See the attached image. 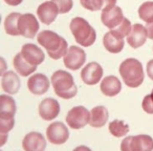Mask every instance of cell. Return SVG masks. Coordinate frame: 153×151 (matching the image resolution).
Wrapping results in <instances>:
<instances>
[{"label": "cell", "instance_id": "31", "mask_svg": "<svg viewBox=\"0 0 153 151\" xmlns=\"http://www.w3.org/2000/svg\"><path fill=\"white\" fill-rule=\"evenodd\" d=\"M142 107L145 112L149 113V115H153V94L145 97L142 103Z\"/></svg>", "mask_w": 153, "mask_h": 151}, {"label": "cell", "instance_id": "36", "mask_svg": "<svg viewBox=\"0 0 153 151\" xmlns=\"http://www.w3.org/2000/svg\"><path fill=\"white\" fill-rule=\"evenodd\" d=\"M23 0H4V2L7 4L11 5V7H16V5H19Z\"/></svg>", "mask_w": 153, "mask_h": 151}, {"label": "cell", "instance_id": "10", "mask_svg": "<svg viewBox=\"0 0 153 151\" xmlns=\"http://www.w3.org/2000/svg\"><path fill=\"white\" fill-rule=\"evenodd\" d=\"M123 16V11L120 7H113L111 9H105L102 11V15H101V20H102L103 24L106 28L113 30L117 25L122 23V21L124 20Z\"/></svg>", "mask_w": 153, "mask_h": 151}, {"label": "cell", "instance_id": "13", "mask_svg": "<svg viewBox=\"0 0 153 151\" xmlns=\"http://www.w3.org/2000/svg\"><path fill=\"white\" fill-rule=\"evenodd\" d=\"M22 147L25 151H44L46 141L39 132H30L24 136Z\"/></svg>", "mask_w": 153, "mask_h": 151}, {"label": "cell", "instance_id": "33", "mask_svg": "<svg viewBox=\"0 0 153 151\" xmlns=\"http://www.w3.org/2000/svg\"><path fill=\"white\" fill-rule=\"evenodd\" d=\"M147 74L148 77L153 81V60H150L147 64Z\"/></svg>", "mask_w": 153, "mask_h": 151}, {"label": "cell", "instance_id": "26", "mask_svg": "<svg viewBox=\"0 0 153 151\" xmlns=\"http://www.w3.org/2000/svg\"><path fill=\"white\" fill-rule=\"evenodd\" d=\"M138 16L146 23H153V1L143 3L138 9Z\"/></svg>", "mask_w": 153, "mask_h": 151}, {"label": "cell", "instance_id": "15", "mask_svg": "<svg viewBox=\"0 0 153 151\" xmlns=\"http://www.w3.org/2000/svg\"><path fill=\"white\" fill-rule=\"evenodd\" d=\"M27 87L32 94L37 96L44 94L49 88V80L45 74H36L28 79Z\"/></svg>", "mask_w": 153, "mask_h": 151}, {"label": "cell", "instance_id": "34", "mask_svg": "<svg viewBox=\"0 0 153 151\" xmlns=\"http://www.w3.org/2000/svg\"><path fill=\"white\" fill-rule=\"evenodd\" d=\"M147 30V34H148V38L153 40V23H147V25L145 26Z\"/></svg>", "mask_w": 153, "mask_h": 151}, {"label": "cell", "instance_id": "25", "mask_svg": "<svg viewBox=\"0 0 153 151\" xmlns=\"http://www.w3.org/2000/svg\"><path fill=\"white\" fill-rule=\"evenodd\" d=\"M109 131L115 138H121V136L126 135L129 132V127L123 121L114 120L109 124Z\"/></svg>", "mask_w": 153, "mask_h": 151}, {"label": "cell", "instance_id": "11", "mask_svg": "<svg viewBox=\"0 0 153 151\" xmlns=\"http://www.w3.org/2000/svg\"><path fill=\"white\" fill-rule=\"evenodd\" d=\"M59 14V10L55 2L53 1H45L41 3L37 9V15L42 23L49 25L53 23Z\"/></svg>", "mask_w": 153, "mask_h": 151}, {"label": "cell", "instance_id": "7", "mask_svg": "<svg viewBox=\"0 0 153 151\" xmlns=\"http://www.w3.org/2000/svg\"><path fill=\"white\" fill-rule=\"evenodd\" d=\"M47 140L53 145H62L69 138V131L67 127L61 122L51 123L46 129Z\"/></svg>", "mask_w": 153, "mask_h": 151}, {"label": "cell", "instance_id": "19", "mask_svg": "<svg viewBox=\"0 0 153 151\" xmlns=\"http://www.w3.org/2000/svg\"><path fill=\"white\" fill-rule=\"evenodd\" d=\"M131 151H152L153 138L147 134H140L131 138L130 142Z\"/></svg>", "mask_w": 153, "mask_h": 151}, {"label": "cell", "instance_id": "32", "mask_svg": "<svg viewBox=\"0 0 153 151\" xmlns=\"http://www.w3.org/2000/svg\"><path fill=\"white\" fill-rule=\"evenodd\" d=\"M131 138L132 136H127L126 138H124L121 144V151H131V148H130Z\"/></svg>", "mask_w": 153, "mask_h": 151}, {"label": "cell", "instance_id": "2", "mask_svg": "<svg viewBox=\"0 0 153 151\" xmlns=\"http://www.w3.org/2000/svg\"><path fill=\"white\" fill-rule=\"evenodd\" d=\"M120 74L128 87L136 88L144 82L145 74L143 65L138 60L129 58L122 62L120 65Z\"/></svg>", "mask_w": 153, "mask_h": 151}, {"label": "cell", "instance_id": "20", "mask_svg": "<svg viewBox=\"0 0 153 151\" xmlns=\"http://www.w3.org/2000/svg\"><path fill=\"white\" fill-rule=\"evenodd\" d=\"M109 113L106 107L104 106H97L90 111V119L89 125L94 128H100L106 124L108 120Z\"/></svg>", "mask_w": 153, "mask_h": 151}, {"label": "cell", "instance_id": "16", "mask_svg": "<svg viewBox=\"0 0 153 151\" xmlns=\"http://www.w3.org/2000/svg\"><path fill=\"white\" fill-rule=\"evenodd\" d=\"M148 38L147 30L142 24L136 23L132 25L131 32L127 36V42L132 48H138L143 46Z\"/></svg>", "mask_w": 153, "mask_h": 151}, {"label": "cell", "instance_id": "5", "mask_svg": "<svg viewBox=\"0 0 153 151\" xmlns=\"http://www.w3.org/2000/svg\"><path fill=\"white\" fill-rule=\"evenodd\" d=\"M90 112L83 106L74 107L66 115L67 125L72 129H81L86 124H89Z\"/></svg>", "mask_w": 153, "mask_h": 151}, {"label": "cell", "instance_id": "27", "mask_svg": "<svg viewBox=\"0 0 153 151\" xmlns=\"http://www.w3.org/2000/svg\"><path fill=\"white\" fill-rule=\"evenodd\" d=\"M131 28H132L131 22H130L127 18H124V20L122 21V23L120 24V25H117L115 28L111 30L110 32L112 33L117 38L124 39L126 36H128V35L130 34Z\"/></svg>", "mask_w": 153, "mask_h": 151}, {"label": "cell", "instance_id": "40", "mask_svg": "<svg viewBox=\"0 0 153 151\" xmlns=\"http://www.w3.org/2000/svg\"><path fill=\"white\" fill-rule=\"evenodd\" d=\"M151 94H153V90H152V92H151Z\"/></svg>", "mask_w": 153, "mask_h": 151}, {"label": "cell", "instance_id": "37", "mask_svg": "<svg viewBox=\"0 0 153 151\" xmlns=\"http://www.w3.org/2000/svg\"><path fill=\"white\" fill-rule=\"evenodd\" d=\"M74 151H91V150L86 146H79V147H76Z\"/></svg>", "mask_w": 153, "mask_h": 151}, {"label": "cell", "instance_id": "23", "mask_svg": "<svg viewBox=\"0 0 153 151\" xmlns=\"http://www.w3.org/2000/svg\"><path fill=\"white\" fill-rule=\"evenodd\" d=\"M16 113V103L7 94L0 96V117H14Z\"/></svg>", "mask_w": 153, "mask_h": 151}, {"label": "cell", "instance_id": "28", "mask_svg": "<svg viewBox=\"0 0 153 151\" xmlns=\"http://www.w3.org/2000/svg\"><path fill=\"white\" fill-rule=\"evenodd\" d=\"M81 5L84 9L91 12H97L104 10L105 1L104 0H80Z\"/></svg>", "mask_w": 153, "mask_h": 151}, {"label": "cell", "instance_id": "1", "mask_svg": "<svg viewBox=\"0 0 153 151\" xmlns=\"http://www.w3.org/2000/svg\"><path fill=\"white\" fill-rule=\"evenodd\" d=\"M39 44L47 51L48 56L53 60L64 57L67 53V42L64 38L53 30H42L37 36Z\"/></svg>", "mask_w": 153, "mask_h": 151}, {"label": "cell", "instance_id": "22", "mask_svg": "<svg viewBox=\"0 0 153 151\" xmlns=\"http://www.w3.org/2000/svg\"><path fill=\"white\" fill-rule=\"evenodd\" d=\"M103 44L104 47L111 54H119L123 51L124 42L123 39H119L114 36L111 32H108L104 35L103 38Z\"/></svg>", "mask_w": 153, "mask_h": 151}, {"label": "cell", "instance_id": "4", "mask_svg": "<svg viewBox=\"0 0 153 151\" xmlns=\"http://www.w3.org/2000/svg\"><path fill=\"white\" fill-rule=\"evenodd\" d=\"M70 32L72 33L76 42L84 47H89L96 42L97 34L94 28L84 18L76 17L70 21Z\"/></svg>", "mask_w": 153, "mask_h": 151}, {"label": "cell", "instance_id": "17", "mask_svg": "<svg viewBox=\"0 0 153 151\" xmlns=\"http://www.w3.org/2000/svg\"><path fill=\"white\" fill-rule=\"evenodd\" d=\"M1 86L4 92L9 94H16L20 89V79L14 71H7L2 74Z\"/></svg>", "mask_w": 153, "mask_h": 151}, {"label": "cell", "instance_id": "24", "mask_svg": "<svg viewBox=\"0 0 153 151\" xmlns=\"http://www.w3.org/2000/svg\"><path fill=\"white\" fill-rule=\"evenodd\" d=\"M21 17L20 13H11L4 21L5 32L10 36H19V19Z\"/></svg>", "mask_w": 153, "mask_h": 151}, {"label": "cell", "instance_id": "35", "mask_svg": "<svg viewBox=\"0 0 153 151\" xmlns=\"http://www.w3.org/2000/svg\"><path fill=\"white\" fill-rule=\"evenodd\" d=\"M105 1V9H111V7H115V3H117V0H104Z\"/></svg>", "mask_w": 153, "mask_h": 151}, {"label": "cell", "instance_id": "9", "mask_svg": "<svg viewBox=\"0 0 153 151\" xmlns=\"http://www.w3.org/2000/svg\"><path fill=\"white\" fill-rule=\"evenodd\" d=\"M103 77V68L97 62H90L81 71V79L87 85H96Z\"/></svg>", "mask_w": 153, "mask_h": 151}, {"label": "cell", "instance_id": "12", "mask_svg": "<svg viewBox=\"0 0 153 151\" xmlns=\"http://www.w3.org/2000/svg\"><path fill=\"white\" fill-rule=\"evenodd\" d=\"M59 102L53 98H46L39 105V115L45 121H51L59 115Z\"/></svg>", "mask_w": 153, "mask_h": 151}, {"label": "cell", "instance_id": "29", "mask_svg": "<svg viewBox=\"0 0 153 151\" xmlns=\"http://www.w3.org/2000/svg\"><path fill=\"white\" fill-rule=\"evenodd\" d=\"M15 124L14 117H0V133H7L11 131Z\"/></svg>", "mask_w": 153, "mask_h": 151}, {"label": "cell", "instance_id": "21", "mask_svg": "<svg viewBox=\"0 0 153 151\" xmlns=\"http://www.w3.org/2000/svg\"><path fill=\"white\" fill-rule=\"evenodd\" d=\"M13 64L14 68L17 70V74H19L22 77H27V76L32 74L33 72H35V70L37 69V65H33V64L28 63L23 58V56L21 55V53L17 54L15 56Z\"/></svg>", "mask_w": 153, "mask_h": 151}, {"label": "cell", "instance_id": "18", "mask_svg": "<svg viewBox=\"0 0 153 151\" xmlns=\"http://www.w3.org/2000/svg\"><path fill=\"white\" fill-rule=\"evenodd\" d=\"M100 89L105 96L114 97L119 94L120 91L122 90L121 81L114 76H108V77L104 78L103 81L101 82Z\"/></svg>", "mask_w": 153, "mask_h": 151}, {"label": "cell", "instance_id": "14", "mask_svg": "<svg viewBox=\"0 0 153 151\" xmlns=\"http://www.w3.org/2000/svg\"><path fill=\"white\" fill-rule=\"evenodd\" d=\"M21 55L28 63L33 64V65H39L45 59L42 49L37 46L36 44H32V43H26L22 46Z\"/></svg>", "mask_w": 153, "mask_h": 151}, {"label": "cell", "instance_id": "8", "mask_svg": "<svg viewBox=\"0 0 153 151\" xmlns=\"http://www.w3.org/2000/svg\"><path fill=\"white\" fill-rule=\"evenodd\" d=\"M39 30V22L33 14H23L19 19L20 35L33 39Z\"/></svg>", "mask_w": 153, "mask_h": 151}, {"label": "cell", "instance_id": "30", "mask_svg": "<svg viewBox=\"0 0 153 151\" xmlns=\"http://www.w3.org/2000/svg\"><path fill=\"white\" fill-rule=\"evenodd\" d=\"M55 2L59 10V14H66L72 9L74 2L72 0H51Z\"/></svg>", "mask_w": 153, "mask_h": 151}, {"label": "cell", "instance_id": "3", "mask_svg": "<svg viewBox=\"0 0 153 151\" xmlns=\"http://www.w3.org/2000/svg\"><path fill=\"white\" fill-rule=\"evenodd\" d=\"M51 84L56 94L62 99H71L76 97L78 87L74 84V78L65 70H57L51 76Z\"/></svg>", "mask_w": 153, "mask_h": 151}, {"label": "cell", "instance_id": "39", "mask_svg": "<svg viewBox=\"0 0 153 151\" xmlns=\"http://www.w3.org/2000/svg\"><path fill=\"white\" fill-rule=\"evenodd\" d=\"M1 63H2V67H1V74H4V69H5V62L3 60V58H1Z\"/></svg>", "mask_w": 153, "mask_h": 151}, {"label": "cell", "instance_id": "6", "mask_svg": "<svg viewBox=\"0 0 153 151\" xmlns=\"http://www.w3.org/2000/svg\"><path fill=\"white\" fill-rule=\"evenodd\" d=\"M64 65L71 70L81 68L86 61V53L78 46H70L64 56Z\"/></svg>", "mask_w": 153, "mask_h": 151}, {"label": "cell", "instance_id": "38", "mask_svg": "<svg viewBox=\"0 0 153 151\" xmlns=\"http://www.w3.org/2000/svg\"><path fill=\"white\" fill-rule=\"evenodd\" d=\"M1 142H0V146H3L5 144V141H7V133H1Z\"/></svg>", "mask_w": 153, "mask_h": 151}]
</instances>
